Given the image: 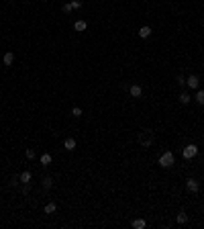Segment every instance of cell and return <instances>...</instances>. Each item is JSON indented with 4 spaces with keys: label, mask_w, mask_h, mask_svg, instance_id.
Instances as JSON below:
<instances>
[{
    "label": "cell",
    "mask_w": 204,
    "mask_h": 229,
    "mask_svg": "<svg viewBox=\"0 0 204 229\" xmlns=\"http://www.w3.org/2000/svg\"><path fill=\"white\" fill-rule=\"evenodd\" d=\"M153 139H155V135H153V131H149V129H143V131H139V135H137V141H139L141 147H151Z\"/></svg>",
    "instance_id": "cell-1"
},
{
    "label": "cell",
    "mask_w": 204,
    "mask_h": 229,
    "mask_svg": "<svg viewBox=\"0 0 204 229\" xmlns=\"http://www.w3.org/2000/svg\"><path fill=\"white\" fill-rule=\"evenodd\" d=\"M186 188H188L190 192H198L200 184H198V180H194V178H188V182H186Z\"/></svg>",
    "instance_id": "cell-4"
},
{
    "label": "cell",
    "mask_w": 204,
    "mask_h": 229,
    "mask_svg": "<svg viewBox=\"0 0 204 229\" xmlns=\"http://www.w3.org/2000/svg\"><path fill=\"white\" fill-rule=\"evenodd\" d=\"M86 27H88L86 21H76V25H73V29L80 31V33H82V31H86Z\"/></svg>",
    "instance_id": "cell-11"
},
{
    "label": "cell",
    "mask_w": 204,
    "mask_h": 229,
    "mask_svg": "<svg viewBox=\"0 0 204 229\" xmlns=\"http://www.w3.org/2000/svg\"><path fill=\"white\" fill-rule=\"evenodd\" d=\"M72 117L80 119V117H82V108H80V107H73V108H72Z\"/></svg>",
    "instance_id": "cell-19"
},
{
    "label": "cell",
    "mask_w": 204,
    "mask_h": 229,
    "mask_svg": "<svg viewBox=\"0 0 204 229\" xmlns=\"http://www.w3.org/2000/svg\"><path fill=\"white\" fill-rule=\"evenodd\" d=\"M55 209H57V207H55V203H47V205H45V213H47V215H53Z\"/></svg>",
    "instance_id": "cell-15"
},
{
    "label": "cell",
    "mask_w": 204,
    "mask_h": 229,
    "mask_svg": "<svg viewBox=\"0 0 204 229\" xmlns=\"http://www.w3.org/2000/svg\"><path fill=\"white\" fill-rule=\"evenodd\" d=\"M196 153H198V147H196L194 143H190V145H186L184 149H182V156H184L186 160H192Z\"/></svg>",
    "instance_id": "cell-3"
},
{
    "label": "cell",
    "mask_w": 204,
    "mask_h": 229,
    "mask_svg": "<svg viewBox=\"0 0 204 229\" xmlns=\"http://www.w3.org/2000/svg\"><path fill=\"white\" fill-rule=\"evenodd\" d=\"M24 153H27V158H29V160H35V149H31V147H29Z\"/></svg>",
    "instance_id": "cell-21"
},
{
    "label": "cell",
    "mask_w": 204,
    "mask_h": 229,
    "mask_svg": "<svg viewBox=\"0 0 204 229\" xmlns=\"http://www.w3.org/2000/svg\"><path fill=\"white\" fill-rule=\"evenodd\" d=\"M129 92H131V96H133V98H139V96L143 94V88L139 86V84H133V86L129 88Z\"/></svg>",
    "instance_id": "cell-5"
},
{
    "label": "cell",
    "mask_w": 204,
    "mask_h": 229,
    "mask_svg": "<svg viewBox=\"0 0 204 229\" xmlns=\"http://www.w3.org/2000/svg\"><path fill=\"white\" fill-rule=\"evenodd\" d=\"M51 186H53V178H51V176H45V178H43V188L49 190Z\"/></svg>",
    "instance_id": "cell-14"
},
{
    "label": "cell",
    "mask_w": 204,
    "mask_h": 229,
    "mask_svg": "<svg viewBox=\"0 0 204 229\" xmlns=\"http://www.w3.org/2000/svg\"><path fill=\"white\" fill-rule=\"evenodd\" d=\"M2 59H4V66H12V62H15V55L10 53V51H6Z\"/></svg>",
    "instance_id": "cell-12"
},
{
    "label": "cell",
    "mask_w": 204,
    "mask_h": 229,
    "mask_svg": "<svg viewBox=\"0 0 204 229\" xmlns=\"http://www.w3.org/2000/svg\"><path fill=\"white\" fill-rule=\"evenodd\" d=\"M19 180L23 182V184H29V182H31V172H29V170H24L23 174L19 176Z\"/></svg>",
    "instance_id": "cell-10"
},
{
    "label": "cell",
    "mask_w": 204,
    "mask_h": 229,
    "mask_svg": "<svg viewBox=\"0 0 204 229\" xmlns=\"http://www.w3.org/2000/svg\"><path fill=\"white\" fill-rule=\"evenodd\" d=\"M178 84H180V86H184V84H186V80L182 78V76H178Z\"/></svg>",
    "instance_id": "cell-23"
},
{
    "label": "cell",
    "mask_w": 204,
    "mask_h": 229,
    "mask_svg": "<svg viewBox=\"0 0 204 229\" xmlns=\"http://www.w3.org/2000/svg\"><path fill=\"white\" fill-rule=\"evenodd\" d=\"M194 100H196L198 104H204V90H198V92H196Z\"/></svg>",
    "instance_id": "cell-16"
},
{
    "label": "cell",
    "mask_w": 204,
    "mask_h": 229,
    "mask_svg": "<svg viewBox=\"0 0 204 229\" xmlns=\"http://www.w3.org/2000/svg\"><path fill=\"white\" fill-rule=\"evenodd\" d=\"M174 153H171V151H163V153H161L159 156V166L161 168H171L174 166Z\"/></svg>",
    "instance_id": "cell-2"
},
{
    "label": "cell",
    "mask_w": 204,
    "mask_h": 229,
    "mask_svg": "<svg viewBox=\"0 0 204 229\" xmlns=\"http://www.w3.org/2000/svg\"><path fill=\"white\" fill-rule=\"evenodd\" d=\"M72 4H69V2H68V4H63V12H72Z\"/></svg>",
    "instance_id": "cell-22"
},
{
    "label": "cell",
    "mask_w": 204,
    "mask_h": 229,
    "mask_svg": "<svg viewBox=\"0 0 204 229\" xmlns=\"http://www.w3.org/2000/svg\"><path fill=\"white\" fill-rule=\"evenodd\" d=\"M51 160H53V158H51V153H43L39 162L43 164V166H49V164H51Z\"/></svg>",
    "instance_id": "cell-13"
},
{
    "label": "cell",
    "mask_w": 204,
    "mask_h": 229,
    "mask_svg": "<svg viewBox=\"0 0 204 229\" xmlns=\"http://www.w3.org/2000/svg\"><path fill=\"white\" fill-rule=\"evenodd\" d=\"M131 225H133V227H135V229H145V219H133L131 221Z\"/></svg>",
    "instance_id": "cell-9"
},
{
    "label": "cell",
    "mask_w": 204,
    "mask_h": 229,
    "mask_svg": "<svg viewBox=\"0 0 204 229\" xmlns=\"http://www.w3.org/2000/svg\"><path fill=\"white\" fill-rule=\"evenodd\" d=\"M63 147H65L68 151H73L76 149V139H73V137H68V139L63 141Z\"/></svg>",
    "instance_id": "cell-6"
},
{
    "label": "cell",
    "mask_w": 204,
    "mask_h": 229,
    "mask_svg": "<svg viewBox=\"0 0 204 229\" xmlns=\"http://www.w3.org/2000/svg\"><path fill=\"white\" fill-rule=\"evenodd\" d=\"M151 35V27H141V29H139V37H141V39H147V37H149Z\"/></svg>",
    "instance_id": "cell-8"
},
{
    "label": "cell",
    "mask_w": 204,
    "mask_h": 229,
    "mask_svg": "<svg viewBox=\"0 0 204 229\" xmlns=\"http://www.w3.org/2000/svg\"><path fill=\"white\" fill-rule=\"evenodd\" d=\"M175 221H178V223H180V225H184V223H186V221H188V215H186V213H184V211H182V213H180V215H178V219H175Z\"/></svg>",
    "instance_id": "cell-17"
},
{
    "label": "cell",
    "mask_w": 204,
    "mask_h": 229,
    "mask_svg": "<svg viewBox=\"0 0 204 229\" xmlns=\"http://www.w3.org/2000/svg\"><path fill=\"white\" fill-rule=\"evenodd\" d=\"M186 84H188L190 88H198L200 86V80H198V76H190V78L186 80Z\"/></svg>",
    "instance_id": "cell-7"
},
{
    "label": "cell",
    "mask_w": 204,
    "mask_h": 229,
    "mask_svg": "<svg viewBox=\"0 0 204 229\" xmlns=\"http://www.w3.org/2000/svg\"><path fill=\"white\" fill-rule=\"evenodd\" d=\"M69 4H72V8H82L84 0H72V2H69Z\"/></svg>",
    "instance_id": "cell-20"
},
{
    "label": "cell",
    "mask_w": 204,
    "mask_h": 229,
    "mask_svg": "<svg viewBox=\"0 0 204 229\" xmlns=\"http://www.w3.org/2000/svg\"><path fill=\"white\" fill-rule=\"evenodd\" d=\"M190 100H192V98H190V94H186V92L180 94V103H182V104H188Z\"/></svg>",
    "instance_id": "cell-18"
}]
</instances>
